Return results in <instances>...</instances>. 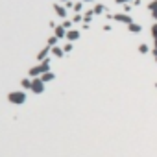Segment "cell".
I'll use <instances>...</instances> for the list:
<instances>
[{
    "instance_id": "obj_26",
    "label": "cell",
    "mask_w": 157,
    "mask_h": 157,
    "mask_svg": "<svg viewBox=\"0 0 157 157\" xmlns=\"http://www.w3.org/2000/svg\"><path fill=\"white\" fill-rule=\"evenodd\" d=\"M61 2H69V0H61Z\"/></svg>"
},
{
    "instance_id": "obj_21",
    "label": "cell",
    "mask_w": 157,
    "mask_h": 157,
    "mask_svg": "<svg viewBox=\"0 0 157 157\" xmlns=\"http://www.w3.org/2000/svg\"><path fill=\"white\" fill-rule=\"evenodd\" d=\"M152 35H153V39H157V24L152 28Z\"/></svg>"
},
{
    "instance_id": "obj_22",
    "label": "cell",
    "mask_w": 157,
    "mask_h": 157,
    "mask_svg": "<svg viewBox=\"0 0 157 157\" xmlns=\"http://www.w3.org/2000/svg\"><path fill=\"white\" fill-rule=\"evenodd\" d=\"M80 20H83V17H81V15H76V17L72 19V22H80Z\"/></svg>"
},
{
    "instance_id": "obj_1",
    "label": "cell",
    "mask_w": 157,
    "mask_h": 157,
    "mask_svg": "<svg viewBox=\"0 0 157 157\" xmlns=\"http://www.w3.org/2000/svg\"><path fill=\"white\" fill-rule=\"evenodd\" d=\"M44 72H50V59H44L39 65H35V67L30 69V76L32 78H41Z\"/></svg>"
},
{
    "instance_id": "obj_9",
    "label": "cell",
    "mask_w": 157,
    "mask_h": 157,
    "mask_svg": "<svg viewBox=\"0 0 157 157\" xmlns=\"http://www.w3.org/2000/svg\"><path fill=\"white\" fill-rule=\"evenodd\" d=\"M148 9L152 11L153 19H157V0H153V2H150V4H148Z\"/></svg>"
},
{
    "instance_id": "obj_13",
    "label": "cell",
    "mask_w": 157,
    "mask_h": 157,
    "mask_svg": "<svg viewBox=\"0 0 157 157\" xmlns=\"http://www.w3.org/2000/svg\"><path fill=\"white\" fill-rule=\"evenodd\" d=\"M93 17H94V11H87V13L83 15V20H85V22H91Z\"/></svg>"
},
{
    "instance_id": "obj_5",
    "label": "cell",
    "mask_w": 157,
    "mask_h": 157,
    "mask_svg": "<svg viewBox=\"0 0 157 157\" xmlns=\"http://www.w3.org/2000/svg\"><path fill=\"white\" fill-rule=\"evenodd\" d=\"M52 52V46H48V44H46V46H44L43 50H39V54H37V59L39 61H44V59H48V54Z\"/></svg>"
},
{
    "instance_id": "obj_4",
    "label": "cell",
    "mask_w": 157,
    "mask_h": 157,
    "mask_svg": "<svg viewBox=\"0 0 157 157\" xmlns=\"http://www.w3.org/2000/svg\"><path fill=\"white\" fill-rule=\"evenodd\" d=\"M113 19H115V20H118V22H124V24H128V26L133 22V20H131V17H129V15H126V13H117Z\"/></svg>"
},
{
    "instance_id": "obj_11",
    "label": "cell",
    "mask_w": 157,
    "mask_h": 157,
    "mask_svg": "<svg viewBox=\"0 0 157 157\" xmlns=\"http://www.w3.org/2000/svg\"><path fill=\"white\" fill-rule=\"evenodd\" d=\"M54 78H56V74H54V72H44V74L41 76V80H43L44 83H46V81H52Z\"/></svg>"
},
{
    "instance_id": "obj_19",
    "label": "cell",
    "mask_w": 157,
    "mask_h": 157,
    "mask_svg": "<svg viewBox=\"0 0 157 157\" xmlns=\"http://www.w3.org/2000/svg\"><path fill=\"white\" fill-rule=\"evenodd\" d=\"M63 50H65V52H72V44H70V43H69V44H65Z\"/></svg>"
},
{
    "instance_id": "obj_2",
    "label": "cell",
    "mask_w": 157,
    "mask_h": 157,
    "mask_svg": "<svg viewBox=\"0 0 157 157\" xmlns=\"http://www.w3.org/2000/svg\"><path fill=\"white\" fill-rule=\"evenodd\" d=\"M9 102H13V104H22L26 100V94L22 93V91H15V93H9Z\"/></svg>"
},
{
    "instance_id": "obj_6",
    "label": "cell",
    "mask_w": 157,
    "mask_h": 157,
    "mask_svg": "<svg viewBox=\"0 0 157 157\" xmlns=\"http://www.w3.org/2000/svg\"><path fill=\"white\" fill-rule=\"evenodd\" d=\"M54 11H56V15H57V17H61V19H65V17H67V9H65L63 6H59V4H54Z\"/></svg>"
},
{
    "instance_id": "obj_3",
    "label": "cell",
    "mask_w": 157,
    "mask_h": 157,
    "mask_svg": "<svg viewBox=\"0 0 157 157\" xmlns=\"http://www.w3.org/2000/svg\"><path fill=\"white\" fill-rule=\"evenodd\" d=\"M32 91H33L35 94H39V93L44 91V81H43L41 78H33V80H32Z\"/></svg>"
},
{
    "instance_id": "obj_15",
    "label": "cell",
    "mask_w": 157,
    "mask_h": 157,
    "mask_svg": "<svg viewBox=\"0 0 157 157\" xmlns=\"http://www.w3.org/2000/svg\"><path fill=\"white\" fill-rule=\"evenodd\" d=\"M48 46H57V37L56 35L48 37Z\"/></svg>"
},
{
    "instance_id": "obj_27",
    "label": "cell",
    "mask_w": 157,
    "mask_h": 157,
    "mask_svg": "<svg viewBox=\"0 0 157 157\" xmlns=\"http://www.w3.org/2000/svg\"><path fill=\"white\" fill-rule=\"evenodd\" d=\"M155 59H157V56H155Z\"/></svg>"
},
{
    "instance_id": "obj_10",
    "label": "cell",
    "mask_w": 157,
    "mask_h": 157,
    "mask_svg": "<svg viewBox=\"0 0 157 157\" xmlns=\"http://www.w3.org/2000/svg\"><path fill=\"white\" fill-rule=\"evenodd\" d=\"M63 54H65L63 48H59V46H52V56H54V57H63Z\"/></svg>"
},
{
    "instance_id": "obj_17",
    "label": "cell",
    "mask_w": 157,
    "mask_h": 157,
    "mask_svg": "<svg viewBox=\"0 0 157 157\" xmlns=\"http://www.w3.org/2000/svg\"><path fill=\"white\" fill-rule=\"evenodd\" d=\"M139 50H141V54H148V44H141Z\"/></svg>"
},
{
    "instance_id": "obj_18",
    "label": "cell",
    "mask_w": 157,
    "mask_h": 157,
    "mask_svg": "<svg viewBox=\"0 0 157 157\" xmlns=\"http://www.w3.org/2000/svg\"><path fill=\"white\" fill-rule=\"evenodd\" d=\"M70 24H72V22H70V20H65V22H63V24H61V26H63L65 30H70Z\"/></svg>"
},
{
    "instance_id": "obj_20",
    "label": "cell",
    "mask_w": 157,
    "mask_h": 157,
    "mask_svg": "<svg viewBox=\"0 0 157 157\" xmlns=\"http://www.w3.org/2000/svg\"><path fill=\"white\" fill-rule=\"evenodd\" d=\"M72 8H74V11H76V13H80V11H81V4H74Z\"/></svg>"
},
{
    "instance_id": "obj_14",
    "label": "cell",
    "mask_w": 157,
    "mask_h": 157,
    "mask_svg": "<svg viewBox=\"0 0 157 157\" xmlns=\"http://www.w3.org/2000/svg\"><path fill=\"white\" fill-rule=\"evenodd\" d=\"M94 15H100V13H104L105 11V6H102V4H98V6H94Z\"/></svg>"
},
{
    "instance_id": "obj_23",
    "label": "cell",
    "mask_w": 157,
    "mask_h": 157,
    "mask_svg": "<svg viewBox=\"0 0 157 157\" xmlns=\"http://www.w3.org/2000/svg\"><path fill=\"white\" fill-rule=\"evenodd\" d=\"M117 4H128V2H131V0H115Z\"/></svg>"
},
{
    "instance_id": "obj_25",
    "label": "cell",
    "mask_w": 157,
    "mask_h": 157,
    "mask_svg": "<svg viewBox=\"0 0 157 157\" xmlns=\"http://www.w3.org/2000/svg\"><path fill=\"white\" fill-rule=\"evenodd\" d=\"M83 2H93V0H83Z\"/></svg>"
},
{
    "instance_id": "obj_8",
    "label": "cell",
    "mask_w": 157,
    "mask_h": 157,
    "mask_svg": "<svg viewBox=\"0 0 157 157\" xmlns=\"http://www.w3.org/2000/svg\"><path fill=\"white\" fill-rule=\"evenodd\" d=\"M54 35H56L57 39H61V37H67V30H65L63 26H56V28H54Z\"/></svg>"
},
{
    "instance_id": "obj_16",
    "label": "cell",
    "mask_w": 157,
    "mask_h": 157,
    "mask_svg": "<svg viewBox=\"0 0 157 157\" xmlns=\"http://www.w3.org/2000/svg\"><path fill=\"white\" fill-rule=\"evenodd\" d=\"M20 83H22V87H24V89H32V81H30L28 78H24V80H22Z\"/></svg>"
},
{
    "instance_id": "obj_12",
    "label": "cell",
    "mask_w": 157,
    "mask_h": 157,
    "mask_svg": "<svg viewBox=\"0 0 157 157\" xmlns=\"http://www.w3.org/2000/svg\"><path fill=\"white\" fill-rule=\"evenodd\" d=\"M128 30H129V32H131V33H139V32H141V30H142V28H141V26H139V24H135V22H131V24H129V26H128Z\"/></svg>"
},
{
    "instance_id": "obj_7",
    "label": "cell",
    "mask_w": 157,
    "mask_h": 157,
    "mask_svg": "<svg viewBox=\"0 0 157 157\" xmlns=\"http://www.w3.org/2000/svg\"><path fill=\"white\" fill-rule=\"evenodd\" d=\"M67 39L69 41H78L80 39V32L78 30H67Z\"/></svg>"
},
{
    "instance_id": "obj_24",
    "label": "cell",
    "mask_w": 157,
    "mask_h": 157,
    "mask_svg": "<svg viewBox=\"0 0 157 157\" xmlns=\"http://www.w3.org/2000/svg\"><path fill=\"white\" fill-rule=\"evenodd\" d=\"M155 41V50H153V56H157V39H153Z\"/></svg>"
}]
</instances>
